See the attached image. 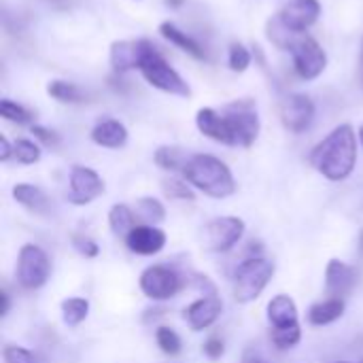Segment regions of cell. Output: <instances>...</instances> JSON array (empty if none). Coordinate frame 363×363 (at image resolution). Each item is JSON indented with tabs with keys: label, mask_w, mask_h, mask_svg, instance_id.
Listing matches in <instances>:
<instances>
[{
	"label": "cell",
	"mask_w": 363,
	"mask_h": 363,
	"mask_svg": "<svg viewBox=\"0 0 363 363\" xmlns=\"http://www.w3.org/2000/svg\"><path fill=\"white\" fill-rule=\"evenodd\" d=\"M196 125L204 136L228 147H251L259 136V117L249 100H236L221 113L215 108H200Z\"/></svg>",
	"instance_id": "cell-1"
},
{
	"label": "cell",
	"mask_w": 363,
	"mask_h": 363,
	"mask_svg": "<svg viewBox=\"0 0 363 363\" xmlns=\"http://www.w3.org/2000/svg\"><path fill=\"white\" fill-rule=\"evenodd\" d=\"M313 168L328 181H345L357 164V136L351 125L332 130L311 153Z\"/></svg>",
	"instance_id": "cell-2"
},
{
	"label": "cell",
	"mask_w": 363,
	"mask_h": 363,
	"mask_svg": "<svg viewBox=\"0 0 363 363\" xmlns=\"http://www.w3.org/2000/svg\"><path fill=\"white\" fill-rule=\"evenodd\" d=\"M183 179L208 198H230L236 194V181L232 170L215 155L196 153L183 168Z\"/></svg>",
	"instance_id": "cell-3"
},
{
	"label": "cell",
	"mask_w": 363,
	"mask_h": 363,
	"mask_svg": "<svg viewBox=\"0 0 363 363\" xmlns=\"http://www.w3.org/2000/svg\"><path fill=\"white\" fill-rule=\"evenodd\" d=\"M274 277V264L264 257H249L234 272V298L240 304L257 300Z\"/></svg>",
	"instance_id": "cell-4"
},
{
	"label": "cell",
	"mask_w": 363,
	"mask_h": 363,
	"mask_svg": "<svg viewBox=\"0 0 363 363\" xmlns=\"http://www.w3.org/2000/svg\"><path fill=\"white\" fill-rule=\"evenodd\" d=\"M51 277V259L49 255L36 247V245H23L19 249V257H17V268H15V279L17 283L28 289H40Z\"/></svg>",
	"instance_id": "cell-5"
},
{
	"label": "cell",
	"mask_w": 363,
	"mask_h": 363,
	"mask_svg": "<svg viewBox=\"0 0 363 363\" xmlns=\"http://www.w3.org/2000/svg\"><path fill=\"white\" fill-rule=\"evenodd\" d=\"M143 77L157 89L172 94V96H189V85L183 81V77L164 60V55L160 51H153L140 66Z\"/></svg>",
	"instance_id": "cell-6"
},
{
	"label": "cell",
	"mask_w": 363,
	"mask_h": 363,
	"mask_svg": "<svg viewBox=\"0 0 363 363\" xmlns=\"http://www.w3.org/2000/svg\"><path fill=\"white\" fill-rule=\"evenodd\" d=\"M140 291L153 302H166L183 289L181 277L168 266H149L138 281Z\"/></svg>",
	"instance_id": "cell-7"
},
{
	"label": "cell",
	"mask_w": 363,
	"mask_h": 363,
	"mask_svg": "<svg viewBox=\"0 0 363 363\" xmlns=\"http://www.w3.org/2000/svg\"><path fill=\"white\" fill-rule=\"evenodd\" d=\"M245 236V221L238 217H217L204 228V247L213 253L234 249Z\"/></svg>",
	"instance_id": "cell-8"
},
{
	"label": "cell",
	"mask_w": 363,
	"mask_h": 363,
	"mask_svg": "<svg viewBox=\"0 0 363 363\" xmlns=\"http://www.w3.org/2000/svg\"><path fill=\"white\" fill-rule=\"evenodd\" d=\"M291 55H294V68L304 81L317 79L328 66V55L323 47L311 36H300L291 47Z\"/></svg>",
	"instance_id": "cell-9"
},
{
	"label": "cell",
	"mask_w": 363,
	"mask_h": 363,
	"mask_svg": "<svg viewBox=\"0 0 363 363\" xmlns=\"http://www.w3.org/2000/svg\"><path fill=\"white\" fill-rule=\"evenodd\" d=\"M68 185V202L77 206H85L104 194V181L96 170L87 166H74L70 170Z\"/></svg>",
	"instance_id": "cell-10"
},
{
	"label": "cell",
	"mask_w": 363,
	"mask_h": 363,
	"mask_svg": "<svg viewBox=\"0 0 363 363\" xmlns=\"http://www.w3.org/2000/svg\"><path fill=\"white\" fill-rule=\"evenodd\" d=\"M157 51V47L145 38H138V40H117L111 45V66L117 70V72H125V70H132V68H138L143 66V62L153 53Z\"/></svg>",
	"instance_id": "cell-11"
},
{
	"label": "cell",
	"mask_w": 363,
	"mask_h": 363,
	"mask_svg": "<svg viewBox=\"0 0 363 363\" xmlns=\"http://www.w3.org/2000/svg\"><path fill=\"white\" fill-rule=\"evenodd\" d=\"M281 119H283V125L294 134H300V132L308 130L313 119H315L313 100L308 96H304V94L287 96L283 100V104H281Z\"/></svg>",
	"instance_id": "cell-12"
},
{
	"label": "cell",
	"mask_w": 363,
	"mask_h": 363,
	"mask_svg": "<svg viewBox=\"0 0 363 363\" xmlns=\"http://www.w3.org/2000/svg\"><path fill=\"white\" fill-rule=\"evenodd\" d=\"M321 15V2L319 0H289L283 11L279 13V19L296 34L308 30Z\"/></svg>",
	"instance_id": "cell-13"
},
{
	"label": "cell",
	"mask_w": 363,
	"mask_h": 363,
	"mask_svg": "<svg viewBox=\"0 0 363 363\" xmlns=\"http://www.w3.org/2000/svg\"><path fill=\"white\" fill-rule=\"evenodd\" d=\"M223 313V302L219 296L215 294H208L200 300H196L194 304H189L185 308V321L187 325L194 330V332H202V330H208Z\"/></svg>",
	"instance_id": "cell-14"
},
{
	"label": "cell",
	"mask_w": 363,
	"mask_h": 363,
	"mask_svg": "<svg viewBox=\"0 0 363 363\" xmlns=\"http://www.w3.org/2000/svg\"><path fill=\"white\" fill-rule=\"evenodd\" d=\"M166 232L155 228V225H136L128 236H125V247L136 253V255H157L166 247Z\"/></svg>",
	"instance_id": "cell-15"
},
{
	"label": "cell",
	"mask_w": 363,
	"mask_h": 363,
	"mask_svg": "<svg viewBox=\"0 0 363 363\" xmlns=\"http://www.w3.org/2000/svg\"><path fill=\"white\" fill-rule=\"evenodd\" d=\"M357 285V272L353 266L340 262V259H330L325 268V294L330 298L342 300L349 296Z\"/></svg>",
	"instance_id": "cell-16"
},
{
	"label": "cell",
	"mask_w": 363,
	"mask_h": 363,
	"mask_svg": "<svg viewBox=\"0 0 363 363\" xmlns=\"http://www.w3.org/2000/svg\"><path fill=\"white\" fill-rule=\"evenodd\" d=\"M268 323L272 330H287V328H300V319H298V306L296 302L285 296L279 294L268 302Z\"/></svg>",
	"instance_id": "cell-17"
},
{
	"label": "cell",
	"mask_w": 363,
	"mask_h": 363,
	"mask_svg": "<svg viewBox=\"0 0 363 363\" xmlns=\"http://www.w3.org/2000/svg\"><path fill=\"white\" fill-rule=\"evenodd\" d=\"M91 140L104 149H121L128 143V130L115 119H104L91 130Z\"/></svg>",
	"instance_id": "cell-18"
},
{
	"label": "cell",
	"mask_w": 363,
	"mask_h": 363,
	"mask_svg": "<svg viewBox=\"0 0 363 363\" xmlns=\"http://www.w3.org/2000/svg\"><path fill=\"white\" fill-rule=\"evenodd\" d=\"M13 198L15 202H19L23 208L36 213V215H47L51 204H49V198L47 194L36 187V185H30V183H19L13 187Z\"/></svg>",
	"instance_id": "cell-19"
},
{
	"label": "cell",
	"mask_w": 363,
	"mask_h": 363,
	"mask_svg": "<svg viewBox=\"0 0 363 363\" xmlns=\"http://www.w3.org/2000/svg\"><path fill=\"white\" fill-rule=\"evenodd\" d=\"M342 315H345V300L328 298V300L311 306V311H308V323L315 325V328H323V325H330V323L338 321Z\"/></svg>",
	"instance_id": "cell-20"
},
{
	"label": "cell",
	"mask_w": 363,
	"mask_h": 363,
	"mask_svg": "<svg viewBox=\"0 0 363 363\" xmlns=\"http://www.w3.org/2000/svg\"><path fill=\"white\" fill-rule=\"evenodd\" d=\"M160 32H162V36H164L166 40H170L172 45L181 47V49H183V51H187L189 55H194V57H198V60H204V57H206V53H204V49L200 47V43H198V40H194L187 32L179 30L174 23L164 21V23L160 26Z\"/></svg>",
	"instance_id": "cell-21"
},
{
	"label": "cell",
	"mask_w": 363,
	"mask_h": 363,
	"mask_svg": "<svg viewBox=\"0 0 363 363\" xmlns=\"http://www.w3.org/2000/svg\"><path fill=\"white\" fill-rule=\"evenodd\" d=\"M134 211L125 204H115L108 213V225H111V232L119 238L125 240V236L136 228L134 223Z\"/></svg>",
	"instance_id": "cell-22"
},
{
	"label": "cell",
	"mask_w": 363,
	"mask_h": 363,
	"mask_svg": "<svg viewBox=\"0 0 363 363\" xmlns=\"http://www.w3.org/2000/svg\"><path fill=\"white\" fill-rule=\"evenodd\" d=\"M189 157L191 155H187L179 147H160L155 151V164L160 168L168 170V172H183V168H185V164H187Z\"/></svg>",
	"instance_id": "cell-23"
},
{
	"label": "cell",
	"mask_w": 363,
	"mask_h": 363,
	"mask_svg": "<svg viewBox=\"0 0 363 363\" xmlns=\"http://www.w3.org/2000/svg\"><path fill=\"white\" fill-rule=\"evenodd\" d=\"M89 315V302L85 298H68L62 302V321L68 328L81 325Z\"/></svg>",
	"instance_id": "cell-24"
},
{
	"label": "cell",
	"mask_w": 363,
	"mask_h": 363,
	"mask_svg": "<svg viewBox=\"0 0 363 363\" xmlns=\"http://www.w3.org/2000/svg\"><path fill=\"white\" fill-rule=\"evenodd\" d=\"M136 215L147 221V225H157L166 219V208L155 198H140L136 202Z\"/></svg>",
	"instance_id": "cell-25"
},
{
	"label": "cell",
	"mask_w": 363,
	"mask_h": 363,
	"mask_svg": "<svg viewBox=\"0 0 363 363\" xmlns=\"http://www.w3.org/2000/svg\"><path fill=\"white\" fill-rule=\"evenodd\" d=\"M47 94L60 102H70V104L85 100V94L74 83H68V81H51L47 87Z\"/></svg>",
	"instance_id": "cell-26"
},
{
	"label": "cell",
	"mask_w": 363,
	"mask_h": 363,
	"mask_svg": "<svg viewBox=\"0 0 363 363\" xmlns=\"http://www.w3.org/2000/svg\"><path fill=\"white\" fill-rule=\"evenodd\" d=\"M155 340H157V347L162 349V353H166V355H170V357H174V355H179L181 353V338H179V334L174 332V330H170V328H157L155 330Z\"/></svg>",
	"instance_id": "cell-27"
},
{
	"label": "cell",
	"mask_w": 363,
	"mask_h": 363,
	"mask_svg": "<svg viewBox=\"0 0 363 363\" xmlns=\"http://www.w3.org/2000/svg\"><path fill=\"white\" fill-rule=\"evenodd\" d=\"M162 189L172 200H194L196 198V194L191 191V187L187 185L185 179H174V177L164 179L162 181Z\"/></svg>",
	"instance_id": "cell-28"
},
{
	"label": "cell",
	"mask_w": 363,
	"mask_h": 363,
	"mask_svg": "<svg viewBox=\"0 0 363 363\" xmlns=\"http://www.w3.org/2000/svg\"><path fill=\"white\" fill-rule=\"evenodd\" d=\"M0 115L6 121H15V123H30L32 121V113L28 108H23L21 104L13 102V100H0Z\"/></svg>",
	"instance_id": "cell-29"
},
{
	"label": "cell",
	"mask_w": 363,
	"mask_h": 363,
	"mask_svg": "<svg viewBox=\"0 0 363 363\" xmlns=\"http://www.w3.org/2000/svg\"><path fill=\"white\" fill-rule=\"evenodd\" d=\"M2 362L4 363H43L32 351L17 347V345H6L2 349Z\"/></svg>",
	"instance_id": "cell-30"
},
{
	"label": "cell",
	"mask_w": 363,
	"mask_h": 363,
	"mask_svg": "<svg viewBox=\"0 0 363 363\" xmlns=\"http://www.w3.org/2000/svg\"><path fill=\"white\" fill-rule=\"evenodd\" d=\"M228 62H230V68H232L234 72H245V70L251 66V53H249V49L242 47L240 43H234V45L230 47V57H228Z\"/></svg>",
	"instance_id": "cell-31"
},
{
	"label": "cell",
	"mask_w": 363,
	"mask_h": 363,
	"mask_svg": "<svg viewBox=\"0 0 363 363\" xmlns=\"http://www.w3.org/2000/svg\"><path fill=\"white\" fill-rule=\"evenodd\" d=\"M13 153H15V157L21 164H36L40 160V149L32 140H26V138H21V140L15 143Z\"/></svg>",
	"instance_id": "cell-32"
},
{
	"label": "cell",
	"mask_w": 363,
	"mask_h": 363,
	"mask_svg": "<svg viewBox=\"0 0 363 363\" xmlns=\"http://www.w3.org/2000/svg\"><path fill=\"white\" fill-rule=\"evenodd\" d=\"M72 247H74L83 257H87V259H94V257H98V253H100V247H98L91 238L81 236V234H74V236H72Z\"/></svg>",
	"instance_id": "cell-33"
},
{
	"label": "cell",
	"mask_w": 363,
	"mask_h": 363,
	"mask_svg": "<svg viewBox=\"0 0 363 363\" xmlns=\"http://www.w3.org/2000/svg\"><path fill=\"white\" fill-rule=\"evenodd\" d=\"M32 134H34L40 143H45V145H49V147H53V145L60 143L57 134L51 132V130H47V128H43V125H32Z\"/></svg>",
	"instance_id": "cell-34"
},
{
	"label": "cell",
	"mask_w": 363,
	"mask_h": 363,
	"mask_svg": "<svg viewBox=\"0 0 363 363\" xmlns=\"http://www.w3.org/2000/svg\"><path fill=\"white\" fill-rule=\"evenodd\" d=\"M223 342L219 340V338H211V340H206L204 342V355L208 357V359H219L221 355H223Z\"/></svg>",
	"instance_id": "cell-35"
},
{
	"label": "cell",
	"mask_w": 363,
	"mask_h": 363,
	"mask_svg": "<svg viewBox=\"0 0 363 363\" xmlns=\"http://www.w3.org/2000/svg\"><path fill=\"white\" fill-rule=\"evenodd\" d=\"M11 153H13V149H11V145H9L6 136H0V160L6 162V160L11 157Z\"/></svg>",
	"instance_id": "cell-36"
},
{
	"label": "cell",
	"mask_w": 363,
	"mask_h": 363,
	"mask_svg": "<svg viewBox=\"0 0 363 363\" xmlns=\"http://www.w3.org/2000/svg\"><path fill=\"white\" fill-rule=\"evenodd\" d=\"M0 300H2L0 317H6V313H9V294H6V291H2V294H0Z\"/></svg>",
	"instance_id": "cell-37"
},
{
	"label": "cell",
	"mask_w": 363,
	"mask_h": 363,
	"mask_svg": "<svg viewBox=\"0 0 363 363\" xmlns=\"http://www.w3.org/2000/svg\"><path fill=\"white\" fill-rule=\"evenodd\" d=\"M242 363H268L266 359H262V357H257V355H247Z\"/></svg>",
	"instance_id": "cell-38"
},
{
	"label": "cell",
	"mask_w": 363,
	"mask_h": 363,
	"mask_svg": "<svg viewBox=\"0 0 363 363\" xmlns=\"http://www.w3.org/2000/svg\"><path fill=\"white\" fill-rule=\"evenodd\" d=\"M185 0H166V4H170V6H181Z\"/></svg>",
	"instance_id": "cell-39"
},
{
	"label": "cell",
	"mask_w": 363,
	"mask_h": 363,
	"mask_svg": "<svg viewBox=\"0 0 363 363\" xmlns=\"http://www.w3.org/2000/svg\"><path fill=\"white\" fill-rule=\"evenodd\" d=\"M359 66H362V79H363V40H362V57H359Z\"/></svg>",
	"instance_id": "cell-40"
},
{
	"label": "cell",
	"mask_w": 363,
	"mask_h": 363,
	"mask_svg": "<svg viewBox=\"0 0 363 363\" xmlns=\"http://www.w3.org/2000/svg\"><path fill=\"white\" fill-rule=\"evenodd\" d=\"M357 136H359V143H362V145H363V125H362V128H359V132H357Z\"/></svg>",
	"instance_id": "cell-41"
},
{
	"label": "cell",
	"mask_w": 363,
	"mask_h": 363,
	"mask_svg": "<svg viewBox=\"0 0 363 363\" xmlns=\"http://www.w3.org/2000/svg\"><path fill=\"white\" fill-rule=\"evenodd\" d=\"M49 2H55V4H60V2H66V0H49Z\"/></svg>",
	"instance_id": "cell-42"
},
{
	"label": "cell",
	"mask_w": 363,
	"mask_h": 363,
	"mask_svg": "<svg viewBox=\"0 0 363 363\" xmlns=\"http://www.w3.org/2000/svg\"><path fill=\"white\" fill-rule=\"evenodd\" d=\"M336 363H353V362H336Z\"/></svg>",
	"instance_id": "cell-43"
}]
</instances>
